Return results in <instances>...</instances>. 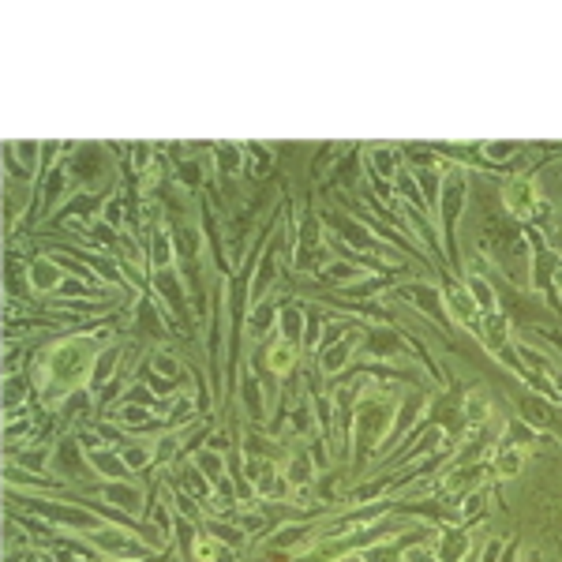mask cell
<instances>
[{
    "instance_id": "3957f363",
    "label": "cell",
    "mask_w": 562,
    "mask_h": 562,
    "mask_svg": "<svg viewBox=\"0 0 562 562\" xmlns=\"http://www.w3.org/2000/svg\"><path fill=\"white\" fill-rule=\"evenodd\" d=\"M525 416L536 420V423H543V420H547V409H543L540 401H525Z\"/></svg>"
},
{
    "instance_id": "8992f818",
    "label": "cell",
    "mask_w": 562,
    "mask_h": 562,
    "mask_svg": "<svg viewBox=\"0 0 562 562\" xmlns=\"http://www.w3.org/2000/svg\"><path fill=\"white\" fill-rule=\"evenodd\" d=\"M518 465H521V457H518V454H506V457H499V468H506V473H518Z\"/></svg>"
},
{
    "instance_id": "7a4b0ae2",
    "label": "cell",
    "mask_w": 562,
    "mask_h": 562,
    "mask_svg": "<svg viewBox=\"0 0 562 562\" xmlns=\"http://www.w3.org/2000/svg\"><path fill=\"white\" fill-rule=\"evenodd\" d=\"M345 353H349V349H345V345H337L334 353H330L326 360H322V367H326V371H337V367L345 364Z\"/></svg>"
},
{
    "instance_id": "ba28073f",
    "label": "cell",
    "mask_w": 562,
    "mask_h": 562,
    "mask_svg": "<svg viewBox=\"0 0 562 562\" xmlns=\"http://www.w3.org/2000/svg\"><path fill=\"white\" fill-rule=\"evenodd\" d=\"M487 154H491V158H510L513 146H510V143H506V146H487Z\"/></svg>"
},
{
    "instance_id": "277c9868",
    "label": "cell",
    "mask_w": 562,
    "mask_h": 562,
    "mask_svg": "<svg viewBox=\"0 0 562 562\" xmlns=\"http://www.w3.org/2000/svg\"><path fill=\"white\" fill-rule=\"evenodd\" d=\"M285 334H289L292 337V342H297V334H300V315H297V311H285Z\"/></svg>"
},
{
    "instance_id": "52a82bcc",
    "label": "cell",
    "mask_w": 562,
    "mask_h": 562,
    "mask_svg": "<svg viewBox=\"0 0 562 562\" xmlns=\"http://www.w3.org/2000/svg\"><path fill=\"white\" fill-rule=\"evenodd\" d=\"M375 165L390 173V169H394V154H390V150H386V154H375Z\"/></svg>"
},
{
    "instance_id": "5b68a950",
    "label": "cell",
    "mask_w": 562,
    "mask_h": 562,
    "mask_svg": "<svg viewBox=\"0 0 562 562\" xmlns=\"http://www.w3.org/2000/svg\"><path fill=\"white\" fill-rule=\"evenodd\" d=\"M473 289H476V297H480L484 308H491V292H487V285H484L480 278H473Z\"/></svg>"
},
{
    "instance_id": "6da1fadb",
    "label": "cell",
    "mask_w": 562,
    "mask_h": 562,
    "mask_svg": "<svg viewBox=\"0 0 562 562\" xmlns=\"http://www.w3.org/2000/svg\"><path fill=\"white\" fill-rule=\"evenodd\" d=\"M371 349H375L379 356H390V349H398V342H394V334H375Z\"/></svg>"
},
{
    "instance_id": "9c48e42d",
    "label": "cell",
    "mask_w": 562,
    "mask_h": 562,
    "mask_svg": "<svg viewBox=\"0 0 562 562\" xmlns=\"http://www.w3.org/2000/svg\"><path fill=\"white\" fill-rule=\"evenodd\" d=\"M559 386H562V375H559Z\"/></svg>"
}]
</instances>
